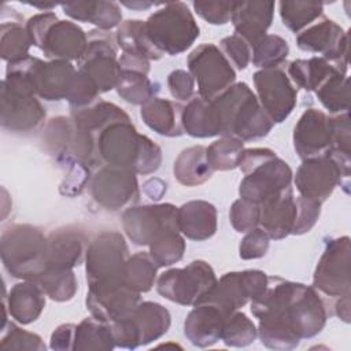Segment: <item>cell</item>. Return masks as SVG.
Returning <instances> with one entry per match:
<instances>
[{
    "label": "cell",
    "mask_w": 351,
    "mask_h": 351,
    "mask_svg": "<svg viewBox=\"0 0 351 351\" xmlns=\"http://www.w3.org/2000/svg\"><path fill=\"white\" fill-rule=\"evenodd\" d=\"M278 12L282 25L292 33H300L314 23V21L324 16L322 3L307 1H280Z\"/></svg>",
    "instance_id": "42"
},
{
    "label": "cell",
    "mask_w": 351,
    "mask_h": 351,
    "mask_svg": "<svg viewBox=\"0 0 351 351\" xmlns=\"http://www.w3.org/2000/svg\"><path fill=\"white\" fill-rule=\"evenodd\" d=\"M75 67L67 60L44 62L36 56L27 58V74L37 97L48 101L66 99Z\"/></svg>",
    "instance_id": "21"
},
{
    "label": "cell",
    "mask_w": 351,
    "mask_h": 351,
    "mask_svg": "<svg viewBox=\"0 0 351 351\" xmlns=\"http://www.w3.org/2000/svg\"><path fill=\"white\" fill-rule=\"evenodd\" d=\"M258 336V328L244 313L236 310L230 313L222 326L221 340L228 347H247Z\"/></svg>",
    "instance_id": "47"
},
{
    "label": "cell",
    "mask_w": 351,
    "mask_h": 351,
    "mask_svg": "<svg viewBox=\"0 0 351 351\" xmlns=\"http://www.w3.org/2000/svg\"><path fill=\"white\" fill-rule=\"evenodd\" d=\"M337 70L347 71L346 67H340L321 56H313L310 59H296L288 64V77L292 84L307 92H314L330 74Z\"/></svg>",
    "instance_id": "37"
},
{
    "label": "cell",
    "mask_w": 351,
    "mask_h": 351,
    "mask_svg": "<svg viewBox=\"0 0 351 351\" xmlns=\"http://www.w3.org/2000/svg\"><path fill=\"white\" fill-rule=\"evenodd\" d=\"M274 1H233L230 22L236 34L245 38L252 47L267 34L274 16Z\"/></svg>",
    "instance_id": "27"
},
{
    "label": "cell",
    "mask_w": 351,
    "mask_h": 351,
    "mask_svg": "<svg viewBox=\"0 0 351 351\" xmlns=\"http://www.w3.org/2000/svg\"><path fill=\"white\" fill-rule=\"evenodd\" d=\"M259 228L273 240H281L292 234L296 221V199L292 186H287L261 204Z\"/></svg>",
    "instance_id": "24"
},
{
    "label": "cell",
    "mask_w": 351,
    "mask_h": 351,
    "mask_svg": "<svg viewBox=\"0 0 351 351\" xmlns=\"http://www.w3.org/2000/svg\"><path fill=\"white\" fill-rule=\"evenodd\" d=\"M89 186L93 200L111 211L134 206L140 197L137 174L130 169L100 166Z\"/></svg>",
    "instance_id": "15"
},
{
    "label": "cell",
    "mask_w": 351,
    "mask_h": 351,
    "mask_svg": "<svg viewBox=\"0 0 351 351\" xmlns=\"http://www.w3.org/2000/svg\"><path fill=\"white\" fill-rule=\"evenodd\" d=\"M129 248L117 230H104L89 243L85 255L86 282L122 281Z\"/></svg>",
    "instance_id": "10"
},
{
    "label": "cell",
    "mask_w": 351,
    "mask_h": 351,
    "mask_svg": "<svg viewBox=\"0 0 351 351\" xmlns=\"http://www.w3.org/2000/svg\"><path fill=\"white\" fill-rule=\"evenodd\" d=\"M221 121V136L252 141L266 137L274 123L245 82H234L213 99Z\"/></svg>",
    "instance_id": "3"
},
{
    "label": "cell",
    "mask_w": 351,
    "mask_h": 351,
    "mask_svg": "<svg viewBox=\"0 0 351 351\" xmlns=\"http://www.w3.org/2000/svg\"><path fill=\"white\" fill-rule=\"evenodd\" d=\"M332 125V138L330 148L326 154L333 156L346 170L350 171L351 160V129H350V115L348 112L337 114L330 117Z\"/></svg>",
    "instance_id": "49"
},
{
    "label": "cell",
    "mask_w": 351,
    "mask_h": 351,
    "mask_svg": "<svg viewBox=\"0 0 351 351\" xmlns=\"http://www.w3.org/2000/svg\"><path fill=\"white\" fill-rule=\"evenodd\" d=\"M140 302V293L123 281L88 284L86 308L93 318L106 324L128 317Z\"/></svg>",
    "instance_id": "18"
},
{
    "label": "cell",
    "mask_w": 351,
    "mask_h": 351,
    "mask_svg": "<svg viewBox=\"0 0 351 351\" xmlns=\"http://www.w3.org/2000/svg\"><path fill=\"white\" fill-rule=\"evenodd\" d=\"M348 33L329 18H319L296 36L299 49L319 53L321 58L348 69Z\"/></svg>",
    "instance_id": "19"
},
{
    "label": "cell",
    "mask_w": 351,
    "mask_h": 351,
    "mask_svg": "<svg viewBox=\"0 0 351 351\" xmlns=\"http://www.w3.org/2000/svg\"><path fill=\"white\" fill-rule=\"evenodd\" d=\"M4 269L21 280H37L48 269L47 236L30 223L7 226L0 236Z\"/></svg>",
    "instance_id": "5"
},
{
    "label": "cell",
    "mask_w": 351,
    "mask_h": 351,
    "mask_svg": "<svg viewBox=\"0 0 351 351\" xmlns=\"http://www.w3.org/2000/svg\"><path fill=\"white\" fill-rule=\"evenodd\" d=\"M184 133L195 138L221 136V121L213 100L193 96L182 108Z\"/></svg>",
    "instance_id": "31"
},
{
    "label": "cell",
    "mask_w": 351,
    "mask_h": 351,
    "mask_svg": "<svg viewBox=\"0 0 351 351\" xmlns=\"http://www.w3.org/2000/svg\"><path fill=\"white\" fill-rule=\"evenodd\" d=\"M115 40L122 53L143 58L149 62L159 60L163 56L147 33L145 21L128 19L122 22L115 33Z\"/></svg>",
    "instance_id": "34"
},
{
    "label": "cell",
    "mask_w": 351,
    "mask_h": 351,
    "mask_svg": "<svg viewBox=\"0 0 351 351\" xmlns=\"http://www.w3.org/2000/svg\"><path fill=\"white\" fill-rule=\"evenodd\" d=\"M147 33L154 45L165 55L185 52L200 34V27L182 1L163 4L145 21Z\"/></svg>",
    "instance_id": "6"
},
{
    "label": "cell",
    "mask_w": 351,
    "mask_h": 351,
    "mask_svg": "<svg viewBox=\"0 0 351 351\" xmlns=\"http://www.w3.org/2000/svg\"><path fill=\"white\" fill-rule=\"evenodd\" d=\"M115 89L121 99H123L125 101L134 106H143L144 103L155 97L158 92V85L154 84L148 78V75L143 73L122 70Z\"/></svg>",
    "instance_id": "43"
},
{
    "label": "cell",
    "mask_w": 351,
    "mask_h": 351,
    "mask_svg": "<svg viewBox=\"0 0 351 351\" xmlns=\"http://www.w3.org/2000/svg\"><path fill=\"white\" fill-rule=\"evenodd\" d=\"M88 237L77 226H63L47 236L48 269H74L85 261Z\"/></svg>",
    "instance_id": "23"
},
{
    "label": "cell",
    "mask_w": 351,
    "mask_h": 351,
    "mask_svg": "<svg viewBox=\"0 0 351 351\" xmlns=\"http://www.w3.org/2000/svg\"><path fill=\"white\" fill-rule=\"evenodd\" d=\"M99 95L100 92L93 80L86 73L77 69L66 95V100L69 101L70 108L74 110L88 107L100 99Z\"/></svg>",
    "instance_id": "51"
},
{
    "label": "cell",
    "mask_w": 351,
    "mask_h": 351,
    "mask_svg": "<svg viewBox=\"0 0 351 351\" xmlns=\"http://www.w3.org/2000/svg\"><path fill=\"white\" fill-rule=\"evenodd\" d=\"M158 266L148 252H136L125 263L122 281L133 291L143 293L156 284Z\"/></svg>",
    "instance_id": "41"
},
{
    "label": "cell",
    "mask_w": 351,
    "mask_h": 351,
    "mask_svg": "<svg viewBox=\"0 0 351 351\" xmlns=\"http://www.w3.org/2000/svg\"><path fill=\"white\" fill-rule=\"evenodd\" d=\"M110 325L115 347L134 350L167 333L171 315L165 306L156 302H140L128 317Z\"/></svg>",
    "instance_id": "8"
},
{
    "label": "cell",
    "mask_w": 351,
    "mask_h": 351,
    "mask_svg": "<svg viewBox=\"0 0 351 351\" xmlns=\"http://www.w3.org/2000/svg\"><path fill=\"white\" fill-rule=\"evenodd\" d=\"M217 281L214 269L206 261L196 259L185 267L163 271L156 280V291L173 303L195 306L213 291Z\"/></svg>",
    "instance_id": "7"
},
{
    "label": "cell",
    "mask_w": 351,
    "mask_h": 351,
    "mask_svg": "<svg viewBox=\"0 0 351 351\" xmlns=\"http://www.w3.org/2000/svg\"><path fill=\"white\" fill-rule=\"evenodd\" d=\"M195 80L189 71L177 69L167 75L170 95L180 101H189L195 96Z\"/></svg>",
    "instance_id": "58"
},
{
    "label": "cell",
    "mask_w": 351,
    "mask_h": 351,
    "mask_svg": "<svg viewBox=\"0 0 351 351\" xmlns=\"http://www.w3.org/2000/svg\"><path fill=\"white\" fill-rule=\"evenodd\" d=\"M350 171L346 170L333 156L324 154L303 159L296 170L295 186L300 196L324 203L336 186L348 184Z\"/></svg>",
    "instance_id": "13"
},
{
    "label": "cell",
    "mask_w": 351,
    "mask_h": 351,
    "mask_svg": "<svg viewBox=\"0 0 351 351\" xmlns=\"http://www.w3.org/2000/svg\"><path fill=\"white\" fill-rule=\"evenodd\" d=\"M122 5L128 7V8H132V10H138V11H143V10H147L152 5H155V3H151V1H122L121 3Z\"/></svg>",
    "instance_id": "64"
},
{
    "label": "cell",
    "mask_w": 351,
    "mask_h": 351,
    "mask_svg": "<svg viewBox=\"0 0 351 351\" xmlns=\"http://www.w3.org/2000/svg\"><path fill=\"white\" fill-rule=\"evenodd\" d=\"M88 34L71 21H56L45 34L40 49L49 60H80Z\"/></svg>",
    "instance_id": "26"
},
{
    "label": "cell",
    "mask_w": 351,
    "mask_h": 351,
    "mask_svg": "<svg viewBox=\"0 0 351 351\" xmlns=\"http://www.w3.org/2000/svg\"><path fill=\"white\" fill-rule=\"evenodd\" d=\"M270 245V237L259 226L247 232L239 247V256L241 259H259L266 255Z\"/></svg>",
    "instance_id": "56"
},
{
    "label": "cell",
    "mask_w": 351,
    "mask_h": 351,
    "mask_svg": "<svg viewBox=\"0 0 351 351\" xmlns=\"http://www.w3.org/2000/svg\"><path fill=\"white\" fill-rule=\"evenodd\" d=\"M267 277L265 271L256 269L225 273L202 302H213L229 315L255 299L266 288Z\"/></svg>",
    "instance_id": "17"
},
{
    "label": "cell",
    "mask_w": 351,
    "mask_h": 351,
    "mask_svg": "<svg viewBox=\"0 0 351 351\" xmlns=\"http://www.w3.org/2000/svg\"><path fill=\"white\" fill-rule=\"evenodd\" d=\"M115 348L111 325L96 318L86 317L75 325L74 350L111 351Z\"/></svg>",
    "instance_id": "39"
},
{
    "label": "cell",
    "mask_w": 351,
    "mask_h": 351,
    "mask_svg": "<svg viewBox=\"0 0 351 351\" xmlns=\"http://www.w3.org/2000/svg\"><path fill=\"white\" fill-rule=\"evenodd\" d=\"M32 47L23 18L12 8L7 11L5 4L1 7L0 23V55L7 63L21 60L29 56Z\"/></svg>",
    "instance_id": "32"
},
{
    "label": "cell",
    "mask_w": 351,
    "mask_h": 351,
    "mask_svg": "<svg viewBox=\"0 0 351 351\" xmlns=\"http://www.w3.org/2000/svg\"><path fill=\"white\" fill-rule=\"evenodd\" d=\"M45 292L38 282L33 280H23L16 282L4 295L3 304L7 308L11 318L21 325H29L34 322L45 307Z\"/></svg>",
    "instance_id": "28"
},
{
    "label": "cell",
    "mask_w": 351,
    "mask_h": 351,
    "mask_svg": "<svg viewBox=\"0 0 351 351\" xmlns=\"http://www.w3.org/2000/svg\"><path fill=\"white\" fill-rule=\"evenodd\" d=\"M63 12L74 21L88 22L110 32L122 22L121 7L115 1H71L60 4Z\"/></svg>",
    "instance_id": "33"
},
{
    "label": "cell",
    "mask_w": 351,
    "mask_h": 351,
    "mask_svg": "<svg viewBox=\"0 0 351 351\" xmlns=\"http://www.w3.org/2000/svg\"><path fill=\"white\" fill-rule=\"evenodd\" d=\"M186 64L197 85V96L206 100L218 97L236 81L233 66L213 43L197 45L188 55Z\"/></svg>",
    "instance_id": "9"
},
{
    "label": "cell",
    "mask_w": 351,
    "mask_h": 351,
    "mask_svg": "<svg viewBox=\"0 0 351 351\" xmlns=\"http://www.w3.org/2000/svg\"><path fill=\"white\" fill-rule=\"evenodd\" d=\"M335 311H336V315L341 321H344L346 324L350 322V317H351V311H350V293L339 296V300L335 304Z\"/></svg>",
    "instance_id": "63"
},
{
    "label": "cell",
    "mask_w": 351,
    "mask_h": 351,
    "mask_svg": "<svg viewBox=\"0 0 351 351\" xmlns=\"http://www.w3.org/2000/svg\"><path fill=\"white\" fill-rule=\"evenodd\" d=\"M90 167L82 162H74L67 166V173L59 186L62 195L73 197L82 193L85 186L90 182Z\"/></svg>",
    "instance_id": "55"
},
{
    "label": "cell",
    "mask_w": 351,
    "mask_h": 351,
    "mask_svg": "<svg viewBox=\"0 0 351 351\" xmlns=\"http://www.w3.org/2000/svg\"><path fill=\"white\" fill-rule=\"evenodd\" d=\"M319 103L330 114H343L350 110V80L347 71L337 70L330 74L315 90Z\"/></svg>",
    "instance_id": "40"
},
{
    "label": "cell",
    "mask_w": 351,
    "mask_h": 351,
    "mask_svg": "<svg viewBox=\"0 0 351 351\" xmlns=\"http://www.w3.org/2000/svg\"><path fill=\"white\" fill-rule=\"evenodd\" d=\"M350 259L351 244L348 236L329 239L317 263L313 276V287L333 298L350 293Z\"/></svg>",
    "instance_id": "14"
},
{
    "label": "cell",
    "mask_w": 351,
    "mask_h": 351,
    "mask_svg": "<svg viewBox=\"0 0 351 351\" xmlns=\"http://www.w3.org/2000/svg\"><path fill=\"white\" fill-rule=\"evenodd\" d=\"M219 49L237 70H244L251 63L252 48L250 43L239 34L223 37L219 43Z\"/></svg>",
    "instance_id": "53"
},
{
    "label": "cell",
    "mask_w": 351,
    "mask_h": 351,
    "mask_svg": "<svg viewBox=\"0 0 351 351\" xmlns=\"http://www.w3.org/2000/svg\"><path fill=\"white\" fill-rule=\"evenodd\" d=\"M330 117L318 108H307L293 128V148L303 159L324 155L330 148Z\"/></svg>",
    "instance_id": "22"
},
{
    "label": "cell",
    "mask_w": 351,
    "mask_h": 351,
    "mask_svg": "<svg viewBox=\"0 0 351 351\" xmlns=\"http://www.w3.org/2000/svg\"><path fill=\"white\" fill-rule=\"evenodd\" d=\"M121 70H130V71H137V73H143L145 75H148L151 66H149V60L143 59V58H137V56H132V55H126L122 53L118 58Z\"/></svg>",
    "instance_id": "61"
},
{
    "label": "cell",
    "mask_w": 351,
    "mask_h": 351,
    "mask_svg": "<svg viewBox=\"0 0 351 351\" xmlns=\"http://www.w3.org/2000/svg\"><path fill=\"white\" fill-rule=\"evenodd\" d=\"M214 170L208 165L206 147L192 145L180 152L174 160L173 174L184 186H197L208 181Z\"/></svg>",
    "instance_id": "35"
},
{
    "label": "cell",
    "mask_w": 351,
    "mask_h": 351,
    "mask_svg": "<svg viewBox=\"0 0 351 351\" xmlns=\"http://www.w3.org/2000/svg\"><path fill=\"white\" fill-rule=\"evenodd\" d=\"M74 134H75L74 122L71 121L70 117L69 118L56 117L49 119V122L45 125L44 136H43L44 144L48 152L63 167H67L74 162H78L74 159V155H73Z\"/></svg>",
    "instance_id": "36"
},
{
    "label": "cell",
    "mask_w": 351,
    "mask_h": 351,
    "mask_svg": "<svg viewBox=\"0 0 351 351\" xmlns=\"http://www.w3.org/2000/svg\"><path fill=\"white\" fill-rule=\"evenodd\" d=\"M1 350H18V351H45L47 346L43 339L33 332L25 330L14 322H5L1 326Z\"/></svg>",
    "instance_id": "50"
},
{
    "label": "cell",
    "mask_w": 351,
    "mask_h": 351,
    "mask_svg": "<svg viewBox=\"0 0 351 351\" xmlns=\"http://www.w3.org/2000/svg\"><path fill=\"white\" fill-rule=\"evenodd\" d=\"M239 169L244 174L239 195L241 199L261 204L270 196L291 186L292 169L270 148H244Z\"/></svg>",
    "instance_id": "4"
},
{
    "label": "cell",
    "mask_w": 351,
    "mask_h": 351,
    "mask_svg": "<svg viewBox=\"0 0 351 351\" xmlns=\"http://www.w3.org/2000/svg\"><path fill=\"white\" fill-rule=\"evenodd\" d=\"M295 199H296L298 213H296V221L292 229V234L300 236L310 232L315 226L321 215L322 203L313 199L303 197L300 195Z\"/></svg>",
    "instance_id": "54"
},
{
    "label": "cell",
    "mask_w": 351,
    "mask_h": 351,
    "mask_svg": "<svg viewBox=\"0 0 351 351\" xmlns=\"http://www.w3.org/2000/svg\"><path fill=\"white\" fill-rule=\"evenodd\" d=\"M75 324H62L51 335L49 348L56 351H73L74 350Z\"/></svg>",
    "instance_id": "60"
},
{
    "label": "cell",
    "mask_w": 351,
    "mask_h": 351,
    "mask_svg": "<svg viewBox=\"0 0 351 351\" xmlns=\"http://www.w3.org/2000/svg\"><path fill=\"white\" fill-rule=\"evenodd\" d=\"M256 97L273 123L284 122L296 106L298 89L281 69H263L254 73Z\"/></svg>",
    "instance_id": "16"
},
{
    "label": "cell",
    "mask_w": 351,
    "mask_h": 351,
    "mask_svg": "<svg viewBox=\"0 0 351 351\" xmlns=\"http://www.w3.org/2000/svg\"><path fill=\"white\" fill-rule=\"evenodd\" d=\"M261 206L244 199L233 202L229 210V221L233 229L239 233H247L259 226Z\"/></svg>",
    "instance_id": "52"
},
{
    "label": "cell",
    "mask_w": 351,
    "mask_h": 351,
    "mask_svg": "<svg viewBox=\"0 0 351 351\" xmlns=\"http://www.w3.org/2000/svg\"><path fill=\"white\" fill-rule=\"evenodd\" d=\"M226 317L215 303L207 300L200 302L188 313L184 322V335L195 347H211L221 340Z\"/></svg>",
    "instance_id": "25"
},
{
    "label": "cell",
    "mask_w": 351,
    "mask_h": 351,
    "mask_svg": "<svg viewBox=\"0 0 351 351\" xmlns=\"http://www.w3.org/2000/svg\"><path fill=\"white\" fill-rule=\"evenodd\" d=\"M180 233L195 241H204L213 237L218 228L217 208L206 200H189L177 211Z\"/></svg>",
    "instance_id": "29"
},
{
    "label": "cell",
    "mask_w": 351,
    "mask_h": 351,
    "mask_svg": "<svg viewBox=\"0 0 351 351\" xmlns=\"http://www.w3.org/2000/svg\"><path fill=\"white\" fill-rule=\"evenodd\" d=\"M143 191L149 199L158 202L165 196V193L167 191V184L163 180H160L158 177H154V178H149L144 182Z\"/></svg>",
    "instance_id": "62"
},
{
    "label": "cell",
    "mask_w": 351,
    "mask_h": 351,
    "mask_svg": "<svg viewBox=\"0 0 351 351\" xmlns=\"http://www.w3.org/2000/svg\"><path fill=\"white\" fill-rule=\"evenodd\" d=\"M95 137L101 166L130 169L136 174H152L162 165L160 147L138 133L130 119L114 122Z\"/></svg>",
    "instance_id": "2"
},
{
    "label": "cell",
    "mask_w": 351,
    "mask_h": 351,
    "mask_svg": "<svg viewBox=\"0 0 351 351\" xmlns=\"http://www.w3.org/2000/svg\"><path fill=\"white\" fill-rule=\"evenodd\" d=\"M117 47L115 36L110 32L90 30L86 48L77 62L78 69L93 80L100 93L115 89L121 77L122 70L117 58Z\"/></svg>",
    "instance_id": "11"
},
{
    "label": "cell",
    "mask_w": 351,
    "mask_h": 351,
    "mask_svg": "<svg viewBox=\"0 0 351 351\" xmlns=\"http://www.w3.org/2000/svg\"><path fill=\"white\" fill-rule=\"evenodd\" d=\"M149 255L158 267H167L180 262L185 252V240L180 232H167L154 240Z\"/></svg>",
    "instance_id": "48"
},
{
    "label": "cell",
    "mask_w": 351,
    "mask_h": 351,
    "mask_svg": "<svg viewBox=\"0 0 351 351\" xmlns=\"http://www.w3.org/2000/svg\"><path fill=\"white\" fill-rule=\"evenodd\" d=\"M182 108L176 100L152 97L141 106L140 117L155 133L165 137H180L184 134Z\"/></svg>",
    "instance_id": "30"
},
{
    "label": "cell",
    "mask_w": 351,
    "mask_h": 351,
    "mask_svg": "<svg viewBox=\"0 0 351 351\" xmlns=\"http://www.w3.org/2000/svg\"><path fill=\"white\" fill-rule=\"evenodd\" d=\"M233 1H193L195 12L211 25H225L230 21Z\"/></svg>",
    "instance_id": "57"
},
{
    "label": "cell",
    "mask_w": 351,
    "mask_h": 351,
    "mask_svg": "<svg viewBox=\"0 0 351 351\" xmlns=\"http://www.w3.org/2000/svg\"><path fill=\"white\" fill-rule=\"evenodd\" d=\"M251 48V62L259 70L281 67L289 55L288 41L277 34H265Z\"/></svg>",
    "instance_id": "44"
},
{
    "label": "cell",
    "mask_w": 351,
    "mask_h": 351,
    "mask_svg": "<svg viewBox=\"0 0 351 351\" xmlns=\"http://www.w3.org/2000/svg\"><path fill=\"white\" fill-rule=\"evenodd\" d=\"M243 151L244 141L228 136H222L206 147L207 160L214 171H228L239 167Z\"/></svg>",
    "instance_id": "45"
},
{
    "label": "cell",
    "mask_w": 351,
    "mask_h": 351,
    "mask_svg": "<svg viewBox=\"0 0 351 351\" xmlns=\"http://www.w3.org/2000/svg\"><path fill=\"white\" fill-rule=\"evenodd\" d=\"M34 281L38 282L45 295L55 302H67L73 299L78 289L73 269H47Z\"/></svg>",
    "instance_id": "46"
},
{
    "label": "cell",
    "mask_w": 351,
    "mask_h": 351,
    "mask_svg": "<svg viewBox=\"0 0 351 351\" xmlns=\"http://www.w3.org/2000/svg\"><path fill=\"white\" fill-rule=\"evenodd\" d=\"M178 207L171 203L130 206L122 214V226L136 245H149L167 232H180Z\"/></svg>",
    "instance_id": "12"
},
{
    "label": "cell",
    "mask_w": 351,
    "mask_h": 351,
    "mask_svg": "<svg viewBox=\"0 0 351 351\" xmlns=\"http://www.w3.org/2000/svg\"><path fill=\"white\" fill-rule=\"evenodd\" d=\"M45 119V108L32 92L1 81V128L10 132H30Z\"/></svg>",
    "instance_id": "20"
},
{
    "label": "cell",
    "mask_w": 351,
    "mask_h": 351,
    "mask_svg": "<svg viewBox=\"0 0 351 351\" xmlns=\"http://www.w3.org/2000/svg\"><path fill=\"white\" fill-rule=\"evenodd\" d=\"M258 318V336L270 350L289 351L300 340L311 339L325 328L328 313L314 287L267 277L266 288L251 302Z\"/></svg>",
    "instance_id": "1"
},
{
    "label": "cell",
    "mask_w": 351,
    "mask_h": 351,
    "mask_svg": "<svg viewBox=\"0 0 351 351\" xmlns=\"http://www.w3.org/2000/svg\"><path fill=\"white\" fill-rule=\"evenodd\" d=\"M70 118L77 126L90 132L95 136L114 122L130 119L119 106L101 99L96 100L88 107L71 110Z\"/></svg>",
    "instance_id": "38"
},
{
    "label": "cell",
    "mask_w": 351,
    "mask_h": 351,
    "mask_svg": "<svg viewBox=\"0 0 351 351\" xmlns=\"http://www.w3.org/2000/svg\"><path fill=\"white\" fill-rule=\"evenodd\" d=\"M59 21L56 14L52 11H45L41 14H36L32 18L27 19L26 25V30L30 38V43L33 47L40 48L45 34L48 33V30L51 29V26Z\"/></svg>",
    "instance_id": "59"
}]
</instances>
